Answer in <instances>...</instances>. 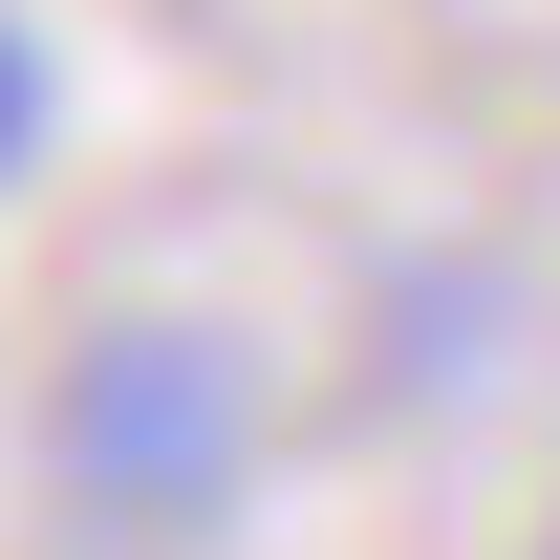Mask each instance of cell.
I'll return each mask as SVG.
<instances>
[{
    "mask_svg": "<svg viewBox=\"0 0 560 560\" xmlns=\"http://www.w3.org/2000/svg\"><path fill=\"white\" fill-rule=\"evenodd\" d=\"M66 495L86 517H130V539H195L215 495H237V366L130 324V346L66 366Z\"/></svg>",
    "mask_w": 560,
    "mask_h": 560,
    "instance_id": "1",
    "label": "cell"
},
{
    "mask_svg": "<svg viewBox=\"0 0 560 560\" xmlns=\"http://www.w3.org/2000/svg\"><path fill=\"white\" fill-rule=\"evenodd\" d=\"M44 130H66V66H44V22H22V0H0V195H22V173H44Z\"/></svg>",
    "mask_w": 560,
    "mask_h": 560,
    "instance_id": "2",
    "label": "cell"
}]
</instances>
